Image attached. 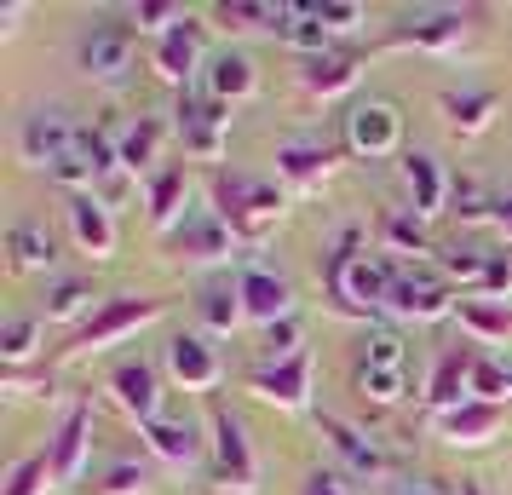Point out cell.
I'll return each mask as SVG.
<instances>
[{
	"label": "cell",
	"instance_id": "1",
	"mask_svg": "<svg viewBox=\"0 0 512 495\" xmlns=\"http://www.w3.org/2000/svg\"><path fill=\"white\" fill-rule=\"evenodd\" d=\"M282 208H288V190L271 185V179H248V173H219L213 179V213L231 225L236 242L259 248L265 236L282 225Z\"/></svg>",
	"mask_w": 512,
	"mask_h": 495
},
{
	"label": "cell",
	"instance_id": "2",
	"mask_svg": "<svg viewBox=\"0 0 512 495\" xmlns=\"http://www.w3.org/2000/svg\"><path fill=\"white\" fill-rule=\"evenodd\" d=\"M328 294L346 311H386V300H392V265L380 260V254H363V248L346 242L328 260Z\"/></svg>",
	"mask_w": 512,
	"mask_h": 495
},
{
	"label": "cell",
	"instance_id": "3",
	"mask_svg": "<svg viewBox=\"0 0 512 495\" xmlns=\"http://www.w3.org/2000/svg\"><path fill=\"white\" fill-rule=\"evenodd\" d=\"M455 306H461V294L449 288L443 271H432V265H392V300H386L392 317H403V323H443V317H455Z\"/></svg>",
	"mask_w": 512,
	"mask_h": 495
},
{
	"label": "cell",
	"instance_id": "4",
	"mask_svg": "<svg viewBox=\"0 0 512 495\" xmlns=\"http://www.w3.org/2000/svg\"><path fill=\"white\" fill-rule=\"evenodd\" d=\"M472 12L461 6H420V12H403L397 29L386 35V47H415V52H438V58H455L461 47H472Z\"/></svg>",
	"mask_w": 512,
	"mask_h": 495
},
{
	"label": "cell",
	"instance_id": "5",
	"mask_svg": "<svg viewBox=\"0 0 512 495\" xmlns=\"http://www.w3.org/2000/svg\"><path fill=\"white\" fill-rule=\"evenodd\" d=\"M179 144H185V156L196 162H219L225 156V144H231V104H219L213 93L202 87H190L179 93Z\"/></svg>",
	"mask_w": 512,
	"mask_h": 495
},
{
	"label": "cell",
	"instance_id": "6",
	"mask_svg": "<svg viewBox=\"0 0 512 495\" xmlns=\"http://www.w3.org/2000/svg\"><path fill=\"white\" fill-rule=\"evenodd\" d=\"M162 317V300H133V294H121V300H104V306L81 323V329L70 334V346H64V357H81V352H104V346H116L121 334H139L144 323H156Z\"/></svg>",
	"mask_w": 512,
	"mask_h": 495
},
{
	"label": "cell",
	"instance_id": "7",
	"mask_svg": "<svg viewBox=\"0 0 512 495\" xmlns=\"http://www.w3.org/2000/svg\"><path fill=\"white\" fill-rule=\"evenodd\" d=\"M397 144H403V116H397L392 98H357L346 110V150L351 156H392Z\"/></svg>",
	"mask_w": 512,
	"mask_h": 495
},
{
	"label": "cell",
	"instance_id": "8",
	"mask_svg": "<svg viewBox=\"0 0 512 495\" xmlns=\"http://www.w3.org/2000/svg\"><path fill=\"white\" fill-rule=\"evenodd\" d=\"M75 139H81V127L64 110H29L24 127H18V156L47 173V167H58L75 150Z\"/></svg>",
	"mask_w": 512,
	"mask_h": 495
},
{
	"label": "cell",
	"instance_id": "9",
	"mask_svg": "<svg viewBox=\"0 0 512 495\" xmlns=\"http://www.w3.org/2000/svg\"><path fill=\"white\" fill-rule=\"evenodd\" d=\"M236 283H242V311H248V323L277 329V323L294 317V283H288L282 271H271V265H242Z\"/></svg>",
	"mask_w": 512,
	"mask_h": 495
},
{
	"label": "cell",
	"instance_id": "10",
	"mask_svg": "<svg viewBox=\"0 0 512 495\" xmlns=\"http://www.w3.org/2000/svg\"><path fill=\"white\" fill-rule=\"evenodd\" d=\"M248 392L265 403H277V409H288V415L311 409V352L288 357V363H259L254 375H248Z\"/></svg>",
	"mask_w": 512,
	"mask_h": 495
},
{
	"label": "cell",
	"instance_id": "11",
	"mask_svg": "<svg viewBox=\"0 0 512 495\" xmlns=\"http://www.w3.org/2000/svg\"><path fill=\"white\" fill-rule=\"evenodd\" d=\"M133 24H98L87 41H81V75L87 81H127L133 75Z\"/></svg>",
	"mask_w": 512,
	"mask_h": 495
},
{
	"label": "cell",
	"instance_id": "12",
	"mask_svg": "<svg viewBox=\"0 0 512 495\" xmlns=\"http://www.w3.org/2000/svg\"><path fill=\"white\" fill-rule=\"evenodd\" d=\"M167 236H173V254H179V260H196V265L231 260V248H236L231 225H225V219H219L213 208H190Z\"/></svg>",
	"mask_w": 512,
	"mask_h": 495
},
{
	"label": "cell",
	"instance_id": "13",
	"mask_svg": "<svg viewBox=\"0 0 512 495\" xmlns=\"http://www.w3.org/2000/svg\"><path fill=\"white\" fill-rule=\"evenodd\" d=\"M213 461H219V478H225V484H231V490H254V478H259V467H254V449H248V426L236 421L231 409H225V403H219V409H213Z\"/></svg>",
	"mask_w": 512,
	"mask_h": 495
},
{
	"label": "cell",
	"instance_id": "14",
	"mask_svg": "<svg viewBox=\"0 0 512 495\" xmlns=\"http://www.w3.org/2000/svg\"><path fill=\"white\" fill-rule=\"evenodd\" d=\"M202 64H208V52H202V29L196 24H179L173 35L156 41V52H150V70L162 75L167 87H179V93L196 87V75H208Z\"/></svg>",
	"mask_w": 512,
	"mask_h": 495
},
{
	"label": "cell",
	"instance_id": "15",
	"mask_svg": "<svg viewBox=\"0 0 512 495\" xmlns=\"http://www.w3.org/2000/svg\"><path fill=\"white\" fill-rule=\"evenodd\" d=\"M403 190H409V213L415 219H438L449 208V196H455V185H449V173H443V162L432 150H409L403 156Z\"/></svg>",
	"mask_w": 512,
	"mask_h": 495
},
{
	"label": "cell",
	"instance_id": "16",
	"mask_svg": "<svg viewBox=\"0 0 512 495\" xmlns=\"http://www.w3.org/2000/svg\"><path fill=\"white\" fill-rule=\"evenodd\" d=\"M87 449H93V409H87V403H75L70 415H64V426L52 432V444H47L52 484H58V490L81 478V467H87Z\"/></svg>",
	"mask_w": 512,
	"mask_h": 495
},
{
	"label": "cell",
	"instance_id": "17",
	"mask_svg": "<svg viewBox=\"0 0 512 495\" xmlns=\"http://www.w3.org/2000/svg\"><path fill=\"white\" fill-rule=\"evenodd\" d=\"M167 375L179 380L185 392H213L219 375H225V363L208 346V334H173L167 340Z\"/></svg>",
	"mask_w": 512,
	"mask_h": 495
},
{
	"label": "cell",
	"instance_id": "18",
	"mask_svg": "<svg viewBox=\"0 0 512 495\" xmlns=\"http://www.w3.org/2000/svg\"><path fill=\"white\" fill-rule=\"evenodd\" d=\"M64 219H70V236L81 254H93V260H110L116 254V219H110V202L104 196H70L64 202Z\"/></svg>",
	"mask_w": 512,
	"mask_h": 495
},
{
	"label": "cell",
	"instance_id": "19",
	"mask_svg": "<svg viewBox=\"0 0 512 495\" xmlns=\"http://www.w3.org/2000/svg\"><path fill=\"white\" fill-rule=\"evenodd\" d=\"M317 426H323L328 449L340 455V472H351V478H380V472H386V449L374 444L369 432H357V426L340 421V415H317Z\"/></svg>",
	"mask_w": 512,
	"mask_h": 495
},
{
	"label": "cell",
	"instance_id": "20",
	"mask_svg": "<svg viewBox=\"0 0 512 495\" xmlns=\"http://www.w3.org/2000/svg\"><path fill=\"white\" fill-rule=\"evenodd\" d=\"M110 392H116L121 415H127V421H139V432L150 421H162V380H156L150 363H121L116 375H110Z\"/></svg>",
	"mask_w": 512,
	"mask_h": 495
},
{
	"label": "cell",
	"instance_id": "21",
	"mask_svg": "<svg viewBox=\"0 0 512 495\" xmlns=\"http://www.w3.org/2000/svg\"><path fill=\"white\" fill-rule=\"evenodd\" d=\"M438 438L443 444H455V449H478V444H489L501 426H507V409L501 403H484V398H472V403H461V409H449V415H438Z\"/></svg>",
	"mask_w": 512,
	"mask_h": 495
},
{
	"label": "cell",
	"instance_id": "22",
	"mask_svg": "<svg viewBox=\"0 0 512 495\" xmlns=\"http://www.w3.org/2000/svg\"><path fill=\"white\" fill-rule=\"evenodd\" d=\"M472 363H478V352H443L438 369H432V380H426V415L438 421V415H449V409H461V403H472Z\"/></svg>",
	"mask_w": 512,
	"mask_h": 495
},
{
	"label": "cell",
	"instance_id": "23",
	"mask_svg": "<svg viewBox=\"0 0 512 495\" xmlns=\"http://www.w3.org/2000/svg\"><path fill=\"white\" fill-rule=\"evenodd\" d=\"M277 173L288 190H317L334 173V144L323 139H288L277 150Z\"/></svg>",
	"mask_w": 512,
	"mask_h": 495
},
{
	"label": "cell",
	"instance_id": "24",
	"mask_svg": "<svg viewBox=\"0 0 512 495\" xmlns=\"http://www.w3.org/2000/svg\"><path fill=\"white\" fill-rule=\"evenodd\" d=\"M202 93H213L219 104H248L259 93V70L248 52H213L208 58V75H202Z\"/></svg>",
	"mask_w": 512,
	"mask_h": 495
},
{
	"label": "cell",
	"instance_id": "25",
	"mask_svg": "<svg viewBox=\"0 0 512 495\" xmlns=\"http://www.w3.org/2000/svg\"><path fill=\"white\" fill-rule=\"evenodd\" d=\"M455 213L466 225H489L512 248V190H489V185H455Z\"/></svg>",
	"mask_w": 512,
	"mask_h": 495
},
{
	"label": "cell",
	"instance_id": "26",
	"mask_svg": "<svg viewBox=\"0 0 512 495\" xmlns=\"http://www.w3.org/2000/svg\"><path fill=\"white\" fill-rule=\"evenodd\" d=\"M144 444H150V455H162L167 467H202V455H208V438L196 432L190 421H150L144 426Z\"/></svg>",
	"mask_w": 512,
	"mask_h": 495
},
{
	"label": "cell",
	"instance_id": "27",
	"mask_svg": "<svg viewBox=\"0 0 512 495\" xmlns=\"http://www.w3.org/2000/svg\"><path fill=\"white\" fill-rule=\"evenodd\" d=\"M196 317H202L208 334H236L248 323V311H242V283H236V277H208L202 294H196Z\"/></svg>",
	"mask_w": 512,
	"mask_h": 495
},
{
	"label": "cell",
	"instance_id": "28",
	"mask_svg": "<svg viewBox=\"0 0 512 495\" xmlns=\"http://www.w3.org/2000/svg\"><path fill=\"white\" fill-rule=\"evenodd\" d=\"M156 150H162V121L156 116H139V121H127V127H116V156H121V173H127V179L162 173V167H156Z\"/></svg>",
	"mask_w": 512,
	"mask_h": 495
},
{
	"label": "cell",
	"instance_id": "29",
	"mask_svg": "<svg viewBox=\"0 0 512 495\" xmlns=\"http://www.w3.org/2000/svg\"><path fill=\"white\" fill-rule=\"evenodd\" d=\"M185 167H162V173H150L144 179V219L156 225V231H173L179 219H185Z\"/></svg>",
	"mask_w": 512,
	"mask_h": 495
},
{
	"label": "cell",
	"instance_id": "30",
	"mask_svg": "<svg viewBox=\"0 0 512 495\" xmlns=\"http://www.w3.org/2000/svg\"><path fill=\"white\" fill-rule=\"evenodd\" d=\"M357 75H363V64H357L351 52H317V58H305L300 87L311 98H340V93L357 87Z\"/></svg>",
	"mask_w": 512,
	"mask_h": 495
},
{
	"label": "cell",
	"instance_id": "31",
	"mask_svg": "<svg viewBox=\"0 0 512 495\" xmlns=\"http://www.w3.org/2000/svg\"><path fill=\"white\" fill-rule=\"evenodd\" d=\"M455 317H461V329L472 334L478 346H507V340H512V306H507V300H478V294H461Z\"/></svg>",
	"mask_w": 512,
	"mask_h": 495
},
{
	"label": "cell",
	"instance_id": "32",
	"mask_svg": "<svg viewBox=\"0 0 512 495\" xmlns=\"http://www.w3.org/2000/svg\"><path fill=\"white\" fill-rule=\"evenodd\" d=\"M277 41H288V47H294V52H305V58H317V52H328L323 12H317V6H294V0H282Z\"/></svg>",
	"mask_w": 512,
	"mask_h": 495
},
{
	"label": "cell",
	"instance_id": "33",
	"mask_svg": "<svg viewBox=\"0 0 512 495\" xmlns=\"http://www.w3.org/2000/svg\"><path fill=\"white\" fill-rule=\"evenodd\" d=\"M438 110L461 139H472V133H484L489 121H495V93H484V87H472V93H443Z\"/></svg>",
	"mask_w": 512,
	"mask_h": 495
},
{
	"label": "cell",
	"instance_id": "34",
	"mask_svg": "<svg viewBox=\"0 0 512 495\" xmlns=\"http://www.w3.org/2000/svg\"><path fill=\"white\" fill-rule=\"evenodd\" d=\"M6 254H12V265H18V271H47V265L58 260L47 225H35V219L12 225V236H6Z\"/></svg>",
	"mask_w": 512,
	"mask_h": 495
},
{
	"label": "cell",
	"instance_id": "35",
	"mask_svg": "<svg viewBox=\"0 0 512 495\" xmlns=\"http://www.w3.org/2000/svg\"><path fill=\"white\" fill-rule=\"evenodd\" d=\"M357 392L380 409H392L409 392V375H403V363H357Z\"/></svg>",
	"mask_w": 512,
	"mask_h": 495
},
{
	"label": "cell",
	"instance_id": "36",
	"mask_svg": "<svg viewBox=\"0 0 512 495\" xmlns=\"http://www.w3.org/2000/svg\"><path fill=\"white\" fill-rule=\"evenodd\" d=\"M93 283H81V277H64V283H52V294H47V323H87L93 317Z\"/></svg>",
	"mask_w": 512,
	"mask_h": 495
},
{
	"label": "cell",
	"instance_id": "37",
	"mask_svg": "<svg viewBox=\"0 0 512 495\" xmlns=\"http://www.w3.org/2000/svg\"><path fill=\"white\" fill-rule=\"evenodd\" d=\"M179 24H190V12L179 6V0H139L133 6V35H173Z\"/></svg>",
	"mask_w": 512,
	"mask_h": 495
},
{
	"label": "cell",
	"instance_id": "38",
	"mask_svg": "<svg viewBox=\"0 0 512 495\" xmlns=\"http://www.w3.org/2000/svg\"><path fill=\"white\" fill-rule=\"evenodd\" d=\"M380 236H386V242H392L397 254H432V236H426V219H415V213L403 208V213H386V219H380Z\"/></svg>",
	"mask_w": 512,
	"mask_h": 495
},
{
	"label": "cell",
	"instance_id": "39",
	"mask_svg": "<svg viewBox=\"0 0 512 495\" xmlns=\"http://www.w3.org/2000/svg\"><path fill=\"white\" fill-rule=\"evenodd\" d=\"M47 490H58L52 484V461H47V449H35V455H24L18 467L6 472V490L0 495H47Z\"/></svg>",
	"mask_w": 512,
	"mask_h": 495
},
{
	"label": "cell",
	"instance_id": "40",
	"mask_svg": "<svg viewBox=\"0 0 512 495\" xmlns=\"http://www.w3.org/2000/svg\"><path fill=\"white\" fill-rule=\"evenodd\" d=\"M35 352H41V317H18V323L0 329V357H6V369L29 363Z\"/></svg>",
	"mask_w": 512,
	"mask_h": 495
},
{
	"label": "cell",
	"instance_id": "41",
	"mask_svg": "<svg viewBox=\"0 0 512 495\" xmlns=\"http://www.w3.org/2000/svg\"><path fill=\"white\" fill-rule=\"evenodd\" d=\"M219 18H231L236 29H254V24L277 29V18H282V0H277V6H271V0H231V6H219Z\"/></svg>",
	"mask_w": 512,
	"mask_h": 495
},
{
	"label": "cell",
	"instance_id": "42",
	"mask_svg": "<svg viewBox=\"0 0 512 495\" xmlns=\"http://www.w3.org/2000/svg\"><path fill=\"white\" fill-rule=\"evenodd\" d=\"M472 398H484V403L507 398V363L501 357H478L472 363Z\"/></svg>",
	"mask_w": 512,
	"mask_h": 495
},
{
	"label": "cell",
	"instance_id": "43",
	"mask_svg": "<svg viewBox=\"0 0 512 495\" xmlns=\"http://www.w3.org/2000/svg\"><path fill=\"white\" fill-rule=\"evenodd\" d=\"M300 317H288L277 329H265V363H288V357H300Z\"/></svg>",
	"mask_w": 512,
	"mask_h": 495
},
{
	"label": "cell",
	"instance_id": "44",
	"mask_svg": "<svg viewBox=\"0 0 512 495\" xmlns=\"http://www.w3.org/2000/svg\"><path fill=\"white\" fill-rule=\"evenodd\" d=\"M300 495H357V484H351V472H340V467H311Z\"/></svg>",
	"mask_w": 512,
	"mask_h": 495
},
{
	"label": "cell",
	"instance_id": "45",
	"mask_svg": "<svg viewBox=\"0 0 512 495\" xmlns=\"http://www.w3.org/2000/svg\"><path fill=\"white\" fill-rule=\"evenodd\" d=\"M144 484H150V472H144V467L116 461V467L104 472V484H98V490H104V495H144Z\"/></svg>",
	"mask_w": 512,
	"mask_h": 495
},
{
	"label": "cell",
	"instance_id": "46",
	"mask_svg": "<svg viewBox=\"0 0 512 495\" xmlns=\"http://www.w3.org/2000/svg\"><path fill=\"white\" fill-rule=\"evenodd\" d=\"M501 294H512V248L489 254V271H484V288H478V300H501Z\"/></svg>",
	"mask_w": 512,
	"mask_h": 495
},
{
	"label": "cell",
	"instance_id": "47",
	"mask_svg": "<svg viewBox=\"0 0 512 495\" xmlns=\"http://www.w3.org/2000/svg\"><path fill=\"white\" fill-rule=\"evenodd\" d=\"M357 363H409V357H403V340H397L392 329H374L369 340H363V357H357Z\"/></svg>",
	"mask_w": 512,
	"mask_h": 495
},
{
	"label": "cell",
	"instance_id": "48",
	"mask_svg": "<svg viewBox=\"0 0 512 495\" xmlns=\"http://www.w3.org/2000/svg\"><path fill=\"white\" fill-rule=\"evenodd\" d=\"M317 12H323V29H328V35H346V29L363 24V6H357V0H323Z\"/></svg>",
	"mask_w": 512,
	"mask_h": 495
},
{
	"label": "cell",
	"instance_id": "49",
	"mask_svg": "<svg viewBox=\"0 0 512 495\" xmlns=\"http://www.w3.org/2000/svg\"><path fill=\"white\" fill-rule=\"evenodd\" d=\"M386 495H461V490H449V484H438V478H397Z\"/></svg>",
	"mask_w": 512,
	"mask_h": 495
},
{
	"label": "cell",
	"instance_id": "50",
	"mask_svg": "<svg viewBox=\"0 0 512 495\" xmlns=\"http://www.w3.org/2000/svg\"><path fill=\"white\" fill-rule=\"evenodd\" d=\"M461 495H484V484L478 478H461Z\"/></svg>",
	"mask_w": 512,
	"mask_h": 495
},
{
	"label": "cell",
	"instance_id": "51",
	"mask_svg": "<svg viewBox=\"0 0 512 495\" xmlns=\"http://www.w3.org/2000/svg\"><path fill=\"white\" fill-rule=\"evenodd\" d=\"M501 363H507V398H512V357H501Z\"/></svg>",
	"mask_w": 512,
	"mask_h": 495
}]
</instances>
